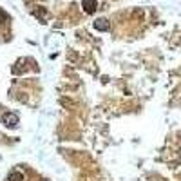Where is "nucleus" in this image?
I'll list each match as a JSON object with an SVG mask.
<instances>
[{"label": "nucleus", "mask_w": 181, "mask_h": 181, "mask_svg": "<svg viewBox=\"0 0 181 181\" xmlns=\"http://www.w3.org/2000/svg\"><path fill=\"white\" fill-rule=\"evenodd\" d=\"M2 123H4L5 127L15 129V127L18 125V116L13 114V112H5V114H2Z\"/></svg>", "instance_id": "obj_1"}, {"label": "nucleus", "mask_w": 181, "mask_h": 181, "mask_svg": "<svg viewBox=\"0 0 181 181\" xmlns=\"http://www.w3.org/2000/svg\"><path fill=\"white\" fill-rule=\"evenodd\" d=\"M82 5H83V11H85V13H94L98 4H96V0H83Z\"/></svg>", "instance_id": "obj_2"}, {"label": "nucleus", "mask_w": 181, "mask_h": 181, "mask_svg": "<svg viewBox=\"0 0 181 181\" xmlns=\"http://www.w3.org/2000/svg\"><path fill=\"white\" fill-rule=\"evenodd\" d=\"M94 29H98V31H109V22L105 18H98L94 22Z\"/></svg>", "instance_id": "obj_3"}, {"label": "nucleus", "mask_w": 181, "mask_h": 181, "mask_svg": "<svg viewBox=\"0 0 181 181\" xmlns=\"http://www.w3.org/2000/svg\"><path fill=\"white\" fill-rule=\"evenodd\" d=\"M22 179H24V174L22 172H16V170L7 176V181H22Z\"/></svg>", "instance_id": "obj_4"}]
</instances>
